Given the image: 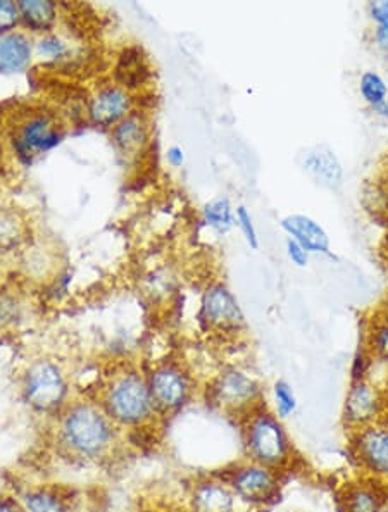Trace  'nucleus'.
Segmentation results:
<instances>
[{
  "instance_id": "1",
  "label": "nucleus",
  "mask_w": 388,
  "mask_h": 512,
  "mask_svg": "<svg viewBox=\"0 0 388 512\" xmlns=\"http://www.w3.org/2000/svg\"><path fill=\"white\" fill-rule=\"evenodd\" d=\"M59 438L69 454L83 459H99L113 447L116 425L101 406L75 402L64 409Z\"/></svg>"
},
{
  "instance_id": "2",
  "label": "nucleus",
  "mask_w": 388,
  "mask_h": 512,
  "mask_svg": "<svg viewBox=\"0 0 388 512\" xmlns=\"http://www.w3.org/2000/svg\"><path fill=\"white\" fill-rule=\"evenodd\" d=\"M245 459L282 473L294 463L295 450L292 438L282 419L266 407L242 421Z\"/></svg>"
},
{
  "instance_id": "3",
  "label": "nucleus",
  "mask_w": 388,
  "mask_h": 512,
  "mask_svg": "<svg viewBox=\"0 0 388 512\" xmlns=\"http://www.w3.org/2000/svg\"><path fill=\"white\" fill-rule=\"evenodd\" d=\"M101 407L114 425L126 428L147 425L157 414L149 381L133 371L116 375L109 381Z\"/></svg>"
},
{
  "instance_id": "4",
  "label": "nucleus",
  "mask_w": 388,
  "mask_h": 512,
  "mask_svg": "<svg viewBox=\"0 0 388 512\" xmlns=\"http://www.w3.org/2000/svg\"><path fill=\"white\" fill-rule=\"evenodd\" d=\"M264 392L256 376L230 366L220 371L207 385V402L226 416L242 419L264 407Z\"/></svg>"
},
{
  "instance_id": "5",
  "label": "nucleus",
  "mask_w": 388,
  "mask_h": 512,
  "mask_svg": "<svg viewBox=\"0 0 388 512\" xmlns=\"http://www.w3.org/2000/svg\"><path fill=\"white\" fill-rule=\"evenodd\" d=\"M26 404L38 414H52L66 409L68 383L63 371L52 361L40 359L28 368L23 381Z\"/></svg>"
},
{
  "instance_id": "6",
  "label": "nucleus",
  "mask_w": 388,
  "mask_h": 512,
  "mask_svg": "<svg viewBox=\"0 0 388 512\" xmlns=\"http://www.w3.org/2000/svg\"><path fill=\"white\" fill-rule=\"evenodd\" d=\"M225 480L238 500L249 507H264L275 502L282 488L278 471L252 463L249 459L235 464Z\"/></svg>"
},
{
  "instance_id": "7",
  "label": "nucleus",
  "mask_w": 388,
  "mask_h": 512,
  "mask_svg": "<svg viewBox=\"0 0 388 512\" xmlns=\"http://www.w3.org/2000/svg\"><path fill=\"white\" fill-rule=\"evenodd\" d=\"M388 411L387 395L383 388L371 380H352L342 407V423L349 433L380 423Z\"/></svg>"
},
{
  "instance_id": "8",
  "label": "nucleus",
  "mask_w": 388,
  "mask_h": 512,
  "mask_svg": "<svg viewBox=\"0 0 388 512\" xmlns=\"http://www.w3.org/2000/svg\"><path fill=\"white\" fill-rule=\"evenodd\" d=\"M349 450L361 476L388 483L387 419L349 433Z\"/></svg>"
},
{
  "instance_id": "9",
  "label": "nucleus",
  "mask_w": 388,
  "mask_h": 512,
  "mask_svg": "<svg viewBox=\"0 0 388 512\" xmlns=\"http://www.w3.org/2000/svg\"><path fill=\"white\" fill-rule=\"evenodd\" d=\"M157 414H175L187 406L194 395V381L178 364H163L149 378Z\"/></svg>"
},
{
  "instance_id": "10",
  "label": "nucleus",
  "mask_w": 388,
  "mask_h": 512,
  "mask_svg": "<svg viewBox=\"0 0 388 512\" xmlns=\"http://www.w3.org/2000/svg\"><path fill=\"white\" fill-rule=\"evenodd\" d=\"M63 140V128L49 113H30L19 121L14 130L13 145L16 154L25 161L45 154Z\"/></svg>"
},
{
  "instance_id": "11",
  "label": "nucleus",
  "mask_w": 388,
  "mask_h": 512,
  "mask_svg": "<svg viewBox=\"0 0 388 512\" xmlns=\"http://www.w3.org/2000/svg\"><path fill=\"white\" fill-rule=\"evenodd\" d=\"M202 323L221 335H233L245 330V316L242 307L223 283H213L207 287L201 302Z\"/></svg>"
},
{
  "instance_id": "12",
  "label": "nucleus",
  "mask_w": 388,
  "mask_h": 512,
  "mask_svg": "<svg viewBox=\"0 0 388 512\" xmlns=\"http://www.w3.org/2000/svg\"><path fill=\"white\" fill-rule=\"evenodd\" d=\"M244 506L225 478H204L190 488L188 512H240Z\"/></svg>"
},
{
  "instance_id": "13",
  "label": "nucleus",
  "mask_w": 388,
  "mask_h": 512,
  "mask_svg": "<svg viewBox=\"0 0 388 512\" xmlns=\"http://www.w3.org/2000/svg\"><path fill=\"white\" fill-rule=\"evenodd\" d=\"M132 113V95L118 85L99 88L88 102V116L94 125L114 128Z\"/></svg>"
},
{
  "instance_id": "14",
  "label": "nucleus",
  "mask_w": 388,
  "mask_h": 512,
  "mask_svg": "<svg viewBox=\"0 0 388 512\" xmlns=\"http://www.w3.org/2000/svg\"><path fill=\"white\" fill-rule=\"evenodd\" d=\"M388 507V483L361 476L340 492L342 512H382Z\"/></svg>"
},
{
  "instance_id": "15",
  "label": "nucleus",
  "mask_w": 388,
  "mask_h": 512,
  "mask_svg": "<svg viewBox=\"0 0 388 512\" xmlns=\"http://www.w3.org/2000/svg\"><path fill=\"white\" fill-rule=\"evenodd\" d=\"M283 232L287 238L302 245L311 256L332 257V244L325 228L307 214H288L282 219Z\"/></svg>"
},
{
  "instance_id": "16",
  "label": "nucleus",
  "mask_w": 388,
  "mask_h": 512,
  "mask_svg": "<svg viewBox=\"0 0 388 512\" xmlns=\"http://www.w3.org/2000/svg\"><path fill=\"white\" fill-rule=\"evenodd\" d=\"M302 168L321 188L338 192L344 187V166L340 163L335 150L328 145H318L307 150L302 159Z\"/></svg>"
},
{
  "instance_id": "17",
  "label": "nucleus",
  "mask_w": 388,
  "mask_h": 512,
  "mask_svg": "<svg viewBox=\"0 0 388 512\" xmlns=\"http://www.w3.org/2000/svg\"><path fill=\"white\" fill-rule=\"evenodd\" d=\"M116 82L123 90L144 87L147 80L151 78V68L138 47H128L121 52L118 64H116Z\"/></svg>"
},
{
  "instance_id": "18",
  "label": "nucleus",
  "mask_w": 388,
  "mask_h": 512,
  "mask_svg": "<svg viewBox=\"0 0 388 512\" xmlns=\"http://www.w3.org/2000/svg\"><path fill=\"white\" fill-rule=\"evenodd\" d=\"M33 47L23 33L0 35V71L21 73L32 63Z\"/></svg>"
},
{
  "instance_id": "19",
  "label": "nucleus",
  "mask_w": 388,
  "mask_h": 512,
  "mask_svg": "<svg viewBox=\"0 0 388 512\" xmlns=\"http://www.w3.org/2000/svg\"><path fill=\"white\" fill-rule=\"evenodd\" d=\"M113 140L123 154L135 156L149 142V126L144 118L130 114L119 125L114 126Z\"/></svg>"
},
{
  "instance_id": "20",
  "label": "nucleus",
  "mask_w": 388,
  "mask_h": 512,
  "mask_svg": "<svg viewBox=\"0 0 388 512\" xmlns=\"http://www.w3.org/2000/svg\"><path fill=\"white\" fill-rule=\"evenodd\" d=\"M364 350L375 363L388 366V304L370 319L364 335Z\"/></svg>"
},
{
  "instance_id": "21",
  "label": "nucleus",
  "mask_w": 388,
  "mask_h": 512,
  "mask_svg": "<svg viewBox=\"0 0 388 512\" xmlns=\"http://www.w3.org/2000/svg\"><path fill=\"white\" fill-rule=\"evenodd\" d=\"M26 512H71L69 502L56 488H30L21 497Z\"/></svg>"
},
{
  "instance_id": "22",
  "label": "nucleus",
  "mask_w": 388,
  "mask_h": 512,
  "mask_svg": "<svg viewBox=\"0 0 388 512\" xmlns=\"http://www.w3.org/2000/svg\"><path fill=\"white\" fill-rule=\"evenodd\" d=\"M19 14L33 32H45L56 21L57 7L51 0H21Z\"/></svg>"
},
{
  "instance_id": "23",
  "label": "nucleus",
  "mask_w": 388,
  "mask_h": 512,
  "mask_svg": "<svg viewBox=\"0 0 388 512\" xmlns=\"http://www.w3.org/2000/svg\"><path fill=\"white\" fill-rule=\"evenodd\" d=\"M202 219L218 235H226L232 230L233 226L237 225L232 202L223 195L209 200L206 206L202 207Z\"/></svg>"
},
{
  "instance_id": "24",
  "label": "nucleus",
  "mask_w": 388,
  "mask_h": 512,
  "mask_svg": "<svg viewBox=\"0 0 388 512\" xmlns=\"http://www.w3.org/2000/svg\"><path fill=\"white\" fill-rule=\"evenodd\" d=\"M359 94L364 104L375 109L388 99V83L375 69H366L359 76Z\"/></svg>"
},
{
  "instance_id": "25",
  "label": "nucleus",
  "mask_w": 388,
  "mask_h": 512,
  "mask_svg": "<svg viewBox=\"0 0 388 512\" xmlns=\"http://www.w3.org/2000/svg\"><path fill=\"white\" fill-rule=\"evenodd\" d=\"M368 16L373 23V44L388 52V0H373L368 4Z\"/></svg>"
},
{
  "instance_id": "26",
  "label": "nucleus",
  "mask_w": 388,
  "mask_h": 512,
  "mask_svg": "<svg viewBox=\"0 0 388 512\" xmlns=\"http://www.w3.org/2000/svg\"><path fill=\"white\" fill-rule=\"evenodd\" d=\"M299 407V400L292 385L285 380L275 381L273 385V414L285 421L292 418Z\"/></svg>"
},
{
  "instance_id": "27",
  "label": "nucleus",
  "mask_w": 388,
  "mask_h": 512,
  "mask_svg": "<svg viewBox=\"0 0 388 512\" xmlns=\"http://www.w3.org/2000/svg\"><path fill=\"white\" fill-rule=\"evenodd\" d=\"M21 237H23V225L18 216L0 209V247L2 249L14 247Z\"/></svg>"
},
{
  "instance_id": "28",
  "label": "nucleus",
  "mask_w": 388,
  "mask_h": 512,
  "mask_svg": "<svg viewBox=\"0 0 388 512\" xmlns=\"http://www.w3.org/2000/svg\"><path fill=\"white\" fill-rule=\"evenodd\" d=\"M68 45L64 42L63 38L56 37V35H47V37L40 38L37 44V54L42 59H49V61H57L68 56Z\"/></svg>"
},
{
  "instance_id": "29",
  "label": "nucleus",
  "mask_w": 388,
  "mask_h": 512,
  "mask_svg": "<svg viewBox=\"0 0 388 512\" xmlns=\"http://www.w3.org/2000/svg\"><path fill=\"white\" fill-rule=\"evenodd\" d=\"M235 218H237V226L240 228V232L244 235L245 242L251 247V249H257L259 247V235H257V228L254 225V219H252L251 213L247 211V207H237L235 211Z\"/></svg>"
},
{
  "instance_id": "30",
  "label": "nucleus",
  "mask_w": 388,
  "mask_h": 512,
  "mask_svg": "<svg viewBox=\"0 0 388 512\" xmlns=\"http://www.w3.org/2000/svg\"><path fill=\"white\" fill-rule=\"evenodd\" d=\"M21 14H19L18 4L11 0H0V35L11 33L18 26Z\"/></svg>"
},
{
  "instance_id": "31",
  "label": "nucleus",
  "mask_w": 388,
  "mask_h": 512,
  "mask_svg": "<svg viewBox=\"0 0 388 512\" xmlns=\"http://www.w3.org/2000/svg\"><path fill=\"white\" fill-rule=\"evenodd\" d=\"M285 252H287L288 261L297 268H307V264L311 261V254L290 238H287V242H285Z\"/></svg>"
},
{
  "instance_id": "32",
  "label": "nucleus",
  "mask_w": 388,
  "mask_h": 512,
  "mask_svg": "<svg viewBox=\"0 0 388 512\" xmlns=\"http://www.w3.org/2000/svg\"><path fill=\"white\" fill-rule=\"evenodd\" d=\"M166 159H168V163L171 164L173 168H180V166L185 163V152H183L182 147L173 145V147H169L168 152H166Z\"/></svg>"
},
{
  "instance_id": "33",
  "label": "nucleus",
  "mask_w": 388,
  "mask_h": 512,
  "mask_svg": "<svg viewBox=\"0 0 388 512\" xmlns=\"http://www.w3.org/2000/svg\"><path fill=\"white\" fill-rule=\"evenodd\" d=\"M0 512H26L21 500L0 499Z\"/></svg>"
},
{
  "instance_id": "34",
  "label": "nucleus",
  "mask_w": 388,
  "mask_h": 512,
  "mask_svg": "<svg viewBox=\"0 0 388 512\" xmlns=\"http://www.w3.org/2000/svg\"><path fill=\"white\" fill-rule=\"evenodd\" d=\"M371 113L375 114L376 118L382 119V121H388V99L380 104V106L371 109Z\"/></svg>"
},
{
  "instance_id": "35",
  "label": "nucleus",
  "mask_w": 388,
  "mask_h": 512,
  "mask_svg": "<svg viewBox=\"0 0 388 512\" xmlns=\"http://www.w3.org/2000/svg\"><path fill=\"white\" fill-rule=\"evenodd\" d=\"M382 254L383 257H385V261L388 263V235L385 237V240H383Z\"/></svg>"
},
{
  "instance_id": "36",
  "label": "nucleus",
  "mask_w": 388,
  "mask_h": 512,
  "mask_svg": "<svg viewBox=\"0 0 388 512\" xmlns=\"http://www.w3.org/2000/svg\"><path fill=\"white\" fill-rule=\"evenodd\" d=\"M382 512H388V507H385Z\"/></svg>"
}]
</instances>
